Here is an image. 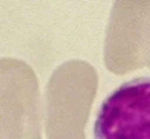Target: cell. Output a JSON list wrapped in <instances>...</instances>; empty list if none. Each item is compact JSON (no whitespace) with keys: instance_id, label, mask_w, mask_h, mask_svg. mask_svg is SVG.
Returning <instances> with one entry per match:
<instances>
[{"instance_id":"6da1fadb","label":"cell","mask_w":150,"mask_h":139,"mask_svg":"<svg viewBox=\"0 0 150 139\" xmlns=\"http://www.w3.org/2000/svg\"><path fill=\"white\" fill-rule=\"evenodd\" d=\"M97 86L96 71L83 60L67 61L54 71L46 91L47 139H86Z\"/></svg>"},{"instance_id":"7a4b0ae2","label":"cell","mask_w":150,"mask_h":139,"mask_svg":"<svg viewBox=\"0 0 150 139\" xmlns=\"http://www.w3.org/2000/svg\"><path fill=\"white\" fill-rule=\"evenodd\" d=\"M104 65L115 75L150 67V1H115L105 31Z\"/></svg>"},{"instance_id":"3957f363","label":"cell","mask_w":150,"mask_h":139,"mask_svg":"<svg viewBox=\"0 0 150 139\" xmlns=\"http://www.w3.org/2000/svg\"><path fill=\"white\" fill-rule=\"evenodd\" d=\"M94 139H150V76L128 80L105 98Z\"/></svg>"}]
</instances>
